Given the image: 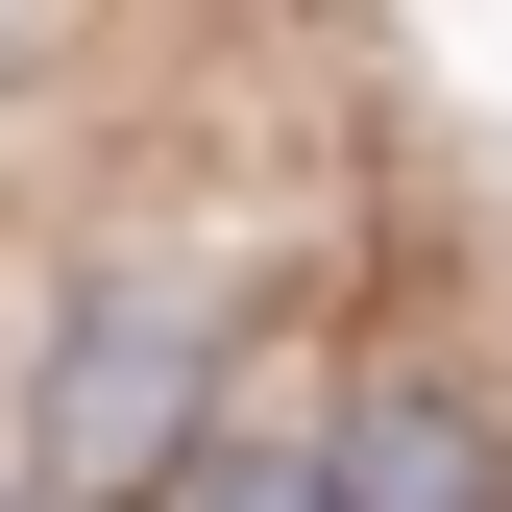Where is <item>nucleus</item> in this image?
Wrapping results in <instances>:
<instances>
[{
  "instance_id": "7ed1b4c3",
  "label": "nucleus",
  "mask_w": 512,
  "mask_h": 512,
  "mask_svg": "<svg viewBox=\"0 0 512 512\" xmlns=\"http://www.w3.org/2000/svg\"><path fill=\"white\" fill-rule=\"evenodd\" d=\"M147 512H342V488H317V439H171Z\"/></svg>"
},
{
  "instance_id": "f03ea898",
  "label": "nucleus",
  "mask_w": 512,
  "mask_h": 512,
  "mask_svg": "<svg viewBox=\"0 0 512 512\" xmlns=\"http://www.w3.org/2000/svg\"><path fill=\"white\" fill-rule=\"evenodd\" d=\"M317 488H342V512H488V415L391 366V391H342V439H317Z\"/></svg>"
},
{
  "instance_id": "f257e3e1",
  "label": "nucleus",
  "mask_w": 512,
  "mask_h": 512,
  "mask_svg": "<svg viewBox=\"0 0 512 512\" xmlns=\"http://www.w3.org/2000/svg\"><path fill=\"white\" fill-rule=\"evenodd\" d=\"M196 342H220L196 293H98L25 391V512H147L171 439H196Z\"/></svg>"
}]
</instances>
